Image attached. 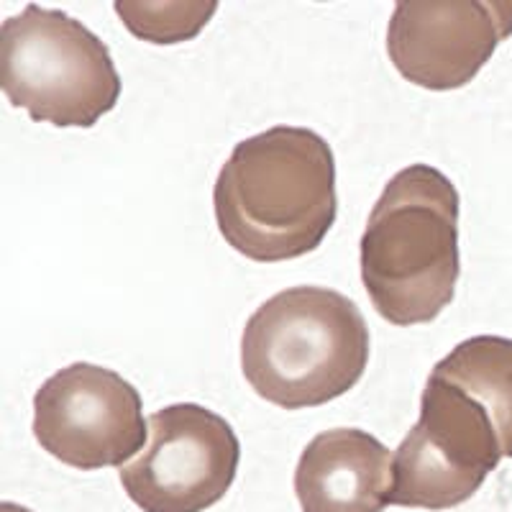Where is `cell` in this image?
<instances>
[{
  "instance_id": "obj_3",
  "label": "cell",
  "mask_w": 512,
  "mask_h": 512,
  "mask_svg": "<svg viewBox=\"0 0 512 512\" xmlns=\"http://www.w3.org/2000/svg\"><path fill=\"white\" fill-rule=\"evenodd\" d=\"M369 364V328L354 300L297 285L246 320L241 369L251 390L285 410L318 408L354 387Z\"/></svg>"
},
{
  "instance_id": "obj_2",
  "label": "cell",
  "mask_w": 512,
  "mask_h": 512,
  "mask_svg": "<svg viewBox=\"0 0 512 512\" xmlns=\"http://www.w3.org/2000/svg\"><path fill=\"white\" fill-rule=\"evenodd\" d=\"M459 192L431 164L400 169L361 236V282L392 326L431 323L451 305L461 274Z\"/></svg>"
},
{
  "instance_id": "obj_11",
  "label": "cell",
  "mask_w": 512,
  "mask_h": 512,
  "mask_svg": "<svg viewBox=\"0 0 512 512\" xmlns=\"http://www.w3.org/2000/svg\"><path fill=\"white\" fill-rule=\"evenodd\" d=\"M218 3L198 0V3H131L118 0L116 11L126 29L136 39L152 44H180L190 41L203 31Z\"/></svg>"
},
{
  "instance_id": "obj_6",
  "label": "cell",
  "mask_w": 512,
  "mask_h": 512,
  "mask_svg": "<svg viewBox=\"0 0 512 512\" xmlns=\"http://www.w3.org/2000/svg\"><path fill=\"white\" fill-rule=\"evenodd\" d=\"M241 461L231 423L180 402L149 415V441L121 466V487L144 512H205L226 497Z\"/></svg>"
},
{
  "instance_id": "obj_4",
  "label": "cell",
  "mask_w": 512,
  "mask_h": 512,
  "mask_svg": "<svg viewBox=\"0 0 512 512\" xmlns=\"http://www.w3.org/2000/svg\"><path fill=\"white\" fill-rule=\"evenodd\" d=\"M0 85L31 121L59 128L95 126L121 98L103 39L70 13L34 3L0 26Z\"/></svg>"
},
{
  "instance_id": "obj_8",
  "label": "cell",
  "mask_w": 512,
  "mask_h": 512,
  "mask_svg": "<svg viewBox=\"0 0 512 512\" xmlns=\"http://www.w3.org/2000/svg\"><path fill=\"white\" fill-rule=\"evenodd\" d=\"M512 36V0H400L387 29L395 70L418 88H464Z\"/></svg>"
},
{
  "instance_id": "obj_10",
  "label": "cell",
  "mask_w": 512,
  "mask_h": 512,
  "mask_svg": "<svg viewBox=\"0 0 512 512\" xmlns=\"http://www.w3.org/2000/svg\"><path fill=\"white\" fill-rule=\"evenodd\" d=\"M482 405L497 428L505 459H512V338H466L433 372Z\"/></svg>"
},
{
  "instance_id": "obj_7",
  "label": "cell",
  "mask_w": 512,
  "mask_h": 512,
  "mask_svg": "<svg viewBox=\"0 0 512 512\" xmlns=\"http://www.w3.org/2000/svg\"><path fill=\"white\" fill-rule=\"evenodd\" d=\"M34 436L47 454L82 472L128 464L146 446L139 390L113 369L77 361L34 395Z\"/></svg>"
},
{
  "instance_id": "obj_1",
  "label": "cell",
  "mask_w": 512,
  "mask_h": 512,
  "mask_svg": "<svg viewBox=\"0 0 512 512\" xmlns=\"http://www.w3.org/2000/svg\"><path fill=\"white\" fill-rule=\"evenodd\" d=\"M228 246L251 262L318 249L336 223V159L313 128L272 126L233 146L213 187Z\"/></svg>"
},
{
  "instance_id": "obj_9",
  "label": "cell",
  "mask_w": 512,
  "mask_h": 512,
  "mask_svg": "<svg viewBox=\"0 0 512 512\" xmlns=\"http://www.w3.org/2000/svg\"><path fill=\"white\" fill-rule=\"evenodd\" d=\"M395 484V454L361 428H331L305 446L295 469L303 512H384Z\"/></svg>"
},
{
  "instance_id": "obj_5",
  "label": "cell",
  "mask_w": 512,
  "mask_h": 512,
  "mask_svg": "<svg viewBox=\"0 0 512 512\" xmlns=\"http://www.w3.org/2000/svg\"><path fill=\"white\" fill-rule=\"evenodd\" d=\"M502 454L497 428L474 397L431 374L420 418L395 451L390 505L451 510L472 500Z\"/></svg>"
},
{
  "instance_id": "obj_12",
  "label": "cell",
  "mask_w": 512,
  "mask_h": 512,
  "mask_svg": "<svg viewBox=\"0 0 512 512\" xmlns=\"http://www.w3.org/2000/svg\"><path fill=\"white\" fill-rule=\"evenodd\" d=\"M0 512H31V510L29 507L16 505V502H3V505H0Z\"/></svg>"
}]
</instances>
